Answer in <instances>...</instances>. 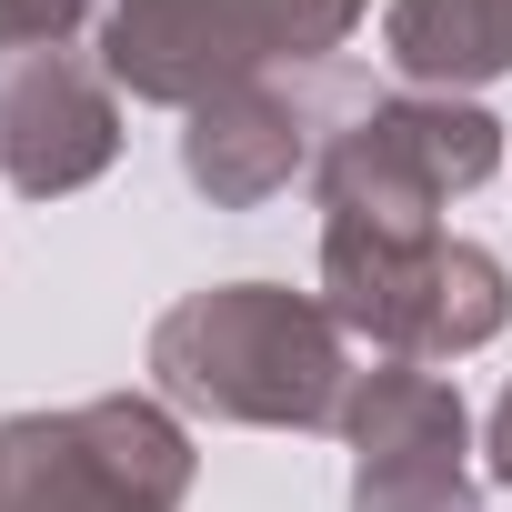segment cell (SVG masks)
Wrapping results in <instances>:
<instances>
[{
    "label": "cell",
    "mask_w": 512,
    "mask_h": 512,
    "mask_svg": "<svg viewBox=\"0 0 512 512\" xmlns=\"http://www.w3.org/2000/svg\"><path fill=\"white\" fill-rule=\"evenodd\" d=\"M151 372L171 402L221 412V422H342L352 372H342V322L282 282H221L161 312Z\"/></svg>",
    "instance_id": "cell-1"
},
{
    "label": "cell",
    "mask_w": 512,
    "mask_h": 512,
    "mask_svg": "<svg viewBox=\"0 0 512 512\" xmlns=\"http://www.w3.org/2000/svg\"><path fill=\"white\" fill-rule=\"evenodd\" d=\"M372 0H121L101 21V71L131 101L201 111L231 81H262L272 61H322L352 41Z\"/></svg>",
    "instance_id": "cell-2"
},
{
    "label": "cell",
    "mask_w": 512,
    "mask_h": 512,
    "mask_svg": "<svg viewBox=\"0 0 512 512\" xmlns=\"http://www.w3.org/2000/svg\"><path fill=\"white\" fill-rule=\"evenodd\" d=\"M322 292H332L322 312L342 332H372L402 362L472 352L512 312L502 262H492L482 241H452V231H372V221H332L322 231Z\"/></svg>",
    "instance_id": "cell-3"
},
{
    "label": "cell",
    "mask_w": 512,
    "mask_h": 512,
    "mask_svg": "<svg viewBox=\"0 0 512 512\" xmlns=\"http://www.w3.org/2000/svg\"><path fill=\"white\" fill-rule=\"evenodd\" d=\"M191 442L151 402H81L0 422V512H181Z\"/></svg>",
    "instance_id": "cell-4"
},
{
    "label": "cell",
    "mask_w": 512,
    "mask_h": 512,
    "mask_svg": "<svg viewBox=\"0 0 512 512\" xmlns=\"http://www.w3.org/2000/svg\"><path fill=\"white\" fill-rule=\"evenodd\" d=\"M502 121L452 91H392L322 151V211L372 231H442V201L492 181Z\"/></svg>",
    "instance_id": "cell-5"
},
{
    "label": "cell",
    "mask_w": 512,
    "mask_h": 512,
    "mask_svg": "<svg viewBox=\"0 0 512 512\" xmlns=\"http://www.w3.org/2000/svg\"><path fill=\"white\" fill-rule=\"evenodd\" d=\"M342 432H352V512H462L472 502V422H462V392L432 382L422 362H382L352 382L342 402Z\"/></svg>",
    "instance_id": "cell-6"
},
{
    "label": "cell",
    "mask_w": 512,
    "mask_h": 512,
    "mask_svg": "<svg viewBox=\"0 0 512 512\" xmlns=\"http://www.w3.org/2000/svg\"><path fill=\"white\" fill-rule=\"evenodd\" d=\"M111 151H121V111L91 61H71L61 41L0 51V171H11V191L61 201V191L101 181Z\"/></svg>",
    "instance_id": "cell-7"
},
{
    "label": "cell",
    "mask_w": 512,
    "mask_h": 512,
    "mask_svg": "<svg viewBox=\"0 0 512 512\" xmlns=\"http://www.w3.org/2000/svg\"><path fill=\"white\" fill-rule=\"evenodd\" d=\"M302 161H312V111H302V91H282V81H231V91H211V101L191 111V131H181V171H191L211 201H231V211L272 201Z\"/></svg>",
    "instance_id": "cell-8"
},
{
    "label": "cell",
    "mask_w": 512,
    "mask_h": 512,
    "mask_svg": "<svg viewBox=\"0 0 512 512\" xmlns=\"http://www.w3.org/2000/svg\"><path fill=\"white\" fill-rule=\"evenodd\" d=\"M392 71L412 91H472L512 71V0H392Z\"/></svg>",
    "instance_id": "cell-9"
},
{
    "label": "cell",
    "mask_w": 512,
    "mask_h": 512,
    "mask_svg": "<svg viewBox=\"0 0 512 512\" xmlns=\"http://www.w3.org/2000/svg\"><path fill=\"white\" fill-rule=\"evenodd\" d=\"M91 11H101V0H0V51H51Z\"/></svg>",
    "instance_id": "cell-10"
},
{
    "label": "cell",
    "mask_w": 512,
    "mask_h": 512,
    "mask_svg": "<svg viewBox=\"0 0 512 512\" xmlns=\"http://www.w3.org/2000/svg\"><path fill=\"white\" fill-rule=\"evenodd\" d=\"M492 482H512V392L492 402Z\"/></svg>",
    "instance_id": "cell-11"
}]
</instances>
